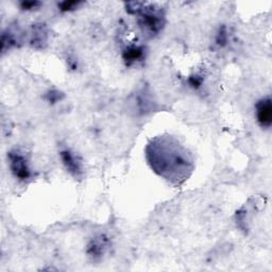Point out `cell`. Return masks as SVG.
Wrapping results in <instances>:
<instances>
[{
    "mask_svg": "<svg viewBox=\"0 0 272 272\" xmlns=\"http://www.w3.org/2000/svg\"><path fill=\"white\" fill-rule=\"evenodd\" d=\"M151 168L175 184H181L193 171V161L188 151L174 138L162 136L152 140L146 148Z\"/></svg>",
    "mask_w": 272,
    "mask_h": 272,
    "instance_id": "6da1fadb",
    "label": "cell"
},
{
    "mask_svg": "<svg viewBox=\"0 0 272 272\" xmlns=\"http://www.w3.org/2000/svg\"><path fill=\"white\" fill-rule=\"evenodd\" d=\"M126 11L139 16V25L142 30L151 36L159 34L165 25L164 11L150 4L129 3L126 5Z\"/></svg>",
    "mask_w": 272,
    "mask_h": 272,
    "instance_id": "7a4b0ae2",
    "label": "cell"
},
{
    "mask_svg": "<svg viewBox=\"0 0 272 272\" xmlns=\"http://www.w3.org/2000/svg\"><path fill=\"white\" fill-rule=\"evenodd\" d=\"M9 159H10V167L13 175L20 180H27L31 177V171L28 166V161L23 156V154L13 150L9 153Z\"/></svg>",
    "mask_w": 272,
    "mask_h": 272,
    "instance_id": "3957f363",
    "label": "cell"
},
{
    "mask_svg": "<svg viewBox=\"0 0 272 272\" xmlns=\"http://www.w3.org/2000/svg\"><path fill=\"white\" fill-rule=\"evenodd\" d=\"M256 117L262 128H270L272 124V104L270 97L262 98L256 103Z\"/></svg>",
    "mask_w": 272,
    "mask_h": 272,
    "instance_id": "277c9868",
    "label": "cell"
},
{
    "mask_svg": "<svg viewBox=\"0 0 272 272\" xmlns=\"http://www.w3.org/2000/svg\"><path fill=\"white\" fill-rule=\"evenodd\" d=\"M61 159L63 161V164L65 165L67 171L70 175L74 176L75 178H79L82 176L83 174V169H82V163L76 157L74 153H72L70 150H62L60 152Z\"/></svg>",
    "mask_w": 272,
    "mask_h": 272,
    "instance_id": "5b68a950",
    "label": "cell"
},
{
    "mask_svg": "<svg viewBox=\"0 0 272 272\" xmlns=\"http://www.w3.org/2000/svg\"><path fill=\"white\" fill-rule=\"evenodd\" d=\"M106 248H107V238L103 236V235H100L99 237H96L90 241V243L88 244L87 252L90 256L96 258L100 257L105 252Z\"/></svg>",
    "mask_w": 272,
    "mask_h": 272,
    "instance_id": "8992f818",
    "label": "cell"
},
{
    "mask_svg": "<svg viewBox=\"0 0 272 272\" xmlns=\"http://www.w3.org/2000/svg\"><path fill=\"white\" fill-rule=\"evenodd\" d=\"M145 48L143 46H136V45H131V46L126 47L123 51V60L128 65L133 64L136 61H140L144 57Z\"/></svg>",
    "mask_w": 272,
    "mask_h": 272,
    "instance_id": "52a82bcc",
    "label": "cell"
},
{
    "mask_svg": "<svg viewBox=\"0 0 272 272\" xmlns=\"http://www.w3.org/2000/svg\"><path fill=\"white\" fill-rule=\"evenodd\" d=\"M47 41V31L45 25H35L33 26L32 33V45L35 47H42L43 44Z\"/></svg>",
    "mask_w": 272,
    "mask_h": 272,
    "instance_id": "ba28073f",
    "label": "cell"
},
{
    "mask_svg": "<svg viewBox=\"0 0 272 272\" xmlns=\"http://www.w3.org/2000/svg\"><path fill=\"white\" fill-rule=\"evenodd\" d=\"M226 43H228V30H226L225 26H221L216 36V44L219 47H224Z\"/></svg>",
    "mask_w": 272,
    "mask_h": 272,
    "instance_id": "9c48e42d",
    "label": "cell"
},
{
    "mask_svg": "<svg viewBox=\"0 0 272 272\" xmlns=\"http://www.w3.org/2000/svg\"><path fill=\"white\" fill-rule=\"evenodd\" d=\"M81 3L80 2H63L61 4H59V8L60 10L63 12H67L70 10H74L76 7H78Z\"/></svg>",
    "mask_w": 272,
    "mask_h": 272,
    "instance_id": "30bf717a",
    "label": "cell"
},
{
    "mask_svg": "<svg viewBox=\"0 0 272 272\" xmlns=\"http://www.w3.org/2000/svg\"><path fill=\"white\" fill-rule=\"evenodd\" d=\"M64 97V95H63L62 93L58 92V90H51V92H49L46 96L47 100L50 102V103H56L58 102L59 100H61V99Z\"/></svg>",
    "mask_w": 272,
    "mask_h": 272,
    "instance_id": "8fae6325",
    "label": "cell"
},
{
    "mask_svg": "<svg viewBox=\"0 0 272 272\" xmlns=\"http://www.w3.org/2000/svg\"><path fill=\"white\" fill-rule=\"evenodd\" d=\"M188 82H189V84L192 85L193 87L198 88V87H200V86L202 85L203 78H202L201 76H198V75H196V76H192V77L189 78Z\"/></svg>",
    "mask_w": 272,
    "mask_h": 272,
    "instance_id": "7c38bea8",
    "label": "cell"
},
{
    "mask_svg": "<svg viewBox=\"0 0 272 272\" xmlns=\"http://www.w3.org/2000/svg\"><path fill=\"white\" fill-rule=\"evenodd\" d=\"M21 6L24 10H32V9H35L36 7L41 6V3H39V2H23L21 4Z\"/></svg>",
    "mask_w": 272,
    "mask_h": 272,
    "instance_id": "4fadbf2b",
    "label": "cell"
}]
</instances>
